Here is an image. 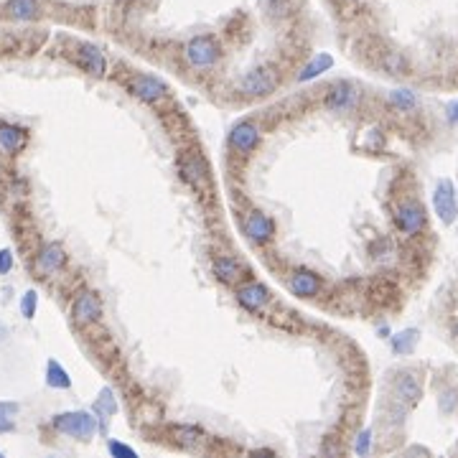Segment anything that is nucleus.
<instances>
[{
	"instance_id": "1",
	"label": "nucleus",
	"mask_w": 458,
	"mask_h": 458,
	"mask_svg": "<svg viewBox=\"0 0 458 458\" xmlns=\"http://www.w3.org/2000/svg\"><path fill=\"white\" fill-rule=\"evenodd\" d=\"M51 428L64 433V436H69V438L90 441V438L99 430V417L94 415V413H87V410H74V413L54 415Z\"/></svg>"
},
{
	"instance_id": "2",
	"label": "nucleus",
	"mask_w": 458,
	"mask_h": 458,
	"mask_svg": "<svg viewBox=\"0 0 458 458\" xmlns=\"http://www.w3.org/2000/svg\"><path fill=\"white\" fill-rule=\"evenodd\" d=\"M278 87V71L273 66H257V69L247 71L245 77L240 79V92L250 94V97H265Z\"/></svg>"
},
{
	"instance_id": "3",
	"label": "nucleus",
	"mask_w": 458,
	"mask_h": 458,
	"mask_svg": "<svg viewBox=\"0 0 458 458\" xmlns=\"http://www.w3.org/2000/svg\"><path fill=\"white\" fill-rule=\"evenodd\" d=\"M219 43L214 41L212 36H194L189 43H186V59H189L191 66L196 69H206V66H214L219 59Z\"/></svg>"
},
{
	"instance_id": "4",
	"label": "nucleus",
	"mask_w": 458,
	"mask_h": 458,
	"mask_svg": "<svg viewBox=\"0 0 458 458\" xmlns=\"http://www.w3.org/2000/svg\"><path fill=\"white\" fill-rule=\"evenodd\" d=\"M178 171H181L183 181H189L194 189L204 191L209 186V169H206L204 158L194 150H186L178 158Z\"/></svg>"
},
{
	"instance_id": "5",
	"label": "nucleus",
	"mask_w": 458,
	"mask_h": 458,
	"mask_svg": "<svg viewBox=\"0 0 458 458\" xmlns=\"http://www.w3.org/2000/svg\"><path fill=\"white\" fill-rule=\"evenodd\" d=\"M433 209H436L438 219L443 224H453L458 217V201H456V189L451 181H441L433 191Z\"/></svg>"
},
{
	"instance_id": "6",
	"label": "nucleus",
	"mask_w": 458,
	"mask_h": 458,
	"mask_svg": "<svg viewBox=\"0 0 458 458\" xmlns=\"http://www.w3.org/2000/svg\"><path fill=\"white\" fill-rule=\"evenodd\" d=\"M127 90H130V94L133 97H138L141 102H158L161 97H166L169 94V87L163 85L158 77H150V74H138V77H133L130 82H127Z\"/></svg>"
},
{
	"instance_id": "7",
	"label": "nucleus",
	"mask_w": 458,
	"mask_h": 458,
	"mask_svg": "<svg viewBox=\"0 0 458 458\" xmlns=\"http://www.w3.org/2000/svg\"><path fill=\"white\" fill-rule=\"evenodd\" d=\"M395 224L400 232L417 234L425 227V209L417 201H402L395 209Z\"/></svg>"
},
{
	"instance_id": "8",
	"label": "nucleus",
	"mask_w": 458,
	"mask_h": 458,
	"mask_svg": "<svg viewBox=\"0 0 458 458\" xmlns=\"http://www.w3.org/2000/svg\"><path fill=\"white\" fill-rule=\"evenodd\" d=\"M242 227H245V234L250 237V242H255V245H265V242L273 240V234H275L273 219L265 217V214L257 212V209L245 214Z\"/></svg>"
},
{
	"instance_id": "9",
	"label": "nucleus",
	"mask_w": 458,
	"mask_h": 458,
	"mask_svg": "<svg viewBox=\"0 0 458 458\" xmlns=\"http://www.w3.org/2000/svg\"><path fill=\"white\" fill-rule=\"evenodd\" d=\"M357 99H359L357 87L349 85V82H336V85L329 90V94H326L324 105L329 107L331 113H352L354 105H357Z\"/></svg>"
},
{
	"instance_id": "10",
	"label": "nucleus",
	"mask_w": 458,
	"mask_h": 458,
	"mask_svg": "<svg viewBox=\"0 0 458 458\" xmlns=\"http://www.w3.org/2000/svg\"><path fill=\"white\" fill-rule=\"evenodd\" d=\"M227 143H229V148L240 150V153H252L255 148H257V143H260V130H257V125L255 122H237V125L229 130V138H227Z\"/></svg>"
},
{
	"instance_id": "11",
	"label": "nucleus",
	"mask_w": 458,
	"mask_h": 458,
	"mask_svg": "<svg viewBox=\"0 0 458 458\" xmlns=\"http://www.w3.org/2000/svg\"><path fill=\"white\" fill-rule=\"evenodd\" d=\"M99 316H102V301L97 298V293H82V296H77V301L71 303V318H74V324H79V326L94 324Z\"/></svg>"
},
{
	"instance_id": "12",
	"label": "nucleus",
	"mask_w": 458,
	"mask_h": 458,
	"mask_svg": "<svg viewBox=\"0 0 458 458\" xmlns=\"http://www.w3.org/2000/svg\"><path fill=\"white\" fill-rule=\"evenodd\" d=\"M74 64H77L79 69H85L87 74H92V77H102L107 69L105 54H102L97 46H92V43H82V46H77Z\"/></svg>"
},
{
	"instance_id": "13",
	"label": "nucleus",
	"mask_w": 458,
	"mask_h": 458,
	"mask_svg": "<svg viewBox=\"0 0 458 458\" xmlns=\"http://www.w3.org/2000/svg\"><path fill=\"white\" fill-rule=\"evenodd\" d=\"M64 262H66V252H64V247L59 242H49V245H43L36 255V270L41 275H51L57 273V270L64 268Z\"/></svg>"
},
{
	"instance_id": "14",
	"label": "nucleus",
	"mask_w": 458,
	"mask_h": 458,
	"mask_svg": "<svg viewBox=\"0 0 458 458\" xmlns=\"http://www.w3.org/2000/svg\"><path fill=\"white\" fill-rule=\"evenodd\" d=\"M392 395H395V402L400 408H410V405H415L423 395V387H420V382L413 377L410 372L400 374L395 380V387H392Z\"/></svg>"
},
{
	"instance_id": "15",
	"label": "nucleus",
	"mask_w": 458,
	"mask_h": 458,
	"mask_svg": "<svg viewBox=\"0 0 458 458\" xmlns=\"http://www.w3.org/2000/svg\"><path fill=\"white\" fill-rule=\"evenodd\" d=\"M268 301H270V293L260 282H247V285H242L237 290V303L245 310H260L268 306Z\"/></svg>"
},
{
	"instance_id": "16",
	"label": "nucleus",
	"mask_w": 458,
	"mask_h": 458,
	"mask_svg": "<svg viewBox=\"0 0 458 458\" xmlns=\"http://www.w3.org/2000/svg\"><path fill=\"white\" fill-rule=\"evenodd\" d=\"M290 293L298 298H313L321 290V278L310 270H296L290 275Z\"/></svg>"
},
{
	"instance_id": "17",
	"label": "nucleus",
	"mask_w": 458,
	"mask_h": 458,
	"mask_svg": "<svg viewBox=\"0 0 458 458\" xmlns=\"http://www.w3.org/2000/svg\"><path fill=\"white\" fill-rule=\"evenodd\" d=\"M26 143H29V133L23 127L0 122V148L6 153H18V150L26 148Z\"/></svg>"
},
{
	"instance_id": "18",
	"label": "nucleus",
	"mask_w": 458,
	"mask_h": 458,
	"mask_svg": "<svg viewBox=\"0 0 458 458\" xmlns=\"http://www.w3.org/2000/svg\"><path fill=\"white\" fill-rule=\"evenodd\" d=\"M214 275H217L222 282H234V280H240L242 268H240V262L234 260V257L222 255V257L214 260Z\"/></svg>"
},
{
	"instance_id": "19",
	"label": "nucleus",
	"mask_w": 458,
	"mask_h": 458,
	"mask_svg": "<svg viewBox=\"0 0 458 458\" xmlns=\"http://www.w3.org/2000/svg\"><path fill=\"white\" fill-rule=\"evenodd\" d=\"M92 413H94V415L99 417V420H102V425H99V430H102V433H105V420L110 415H115V413H117V402H115V395H113V389H102V392H99V397H97V402H94V408H92Z\"/></svg>"
},
{
	"instance_id": "20",
	"label": "nucleus",
	"mask_w": 458,
	"mask_h": 458,
	"mask_svg": "<svg viewBox=\"0 0 458 458\" xmlns=\"http://www.w3.org/2000/svg\"><path fill=\"white\" fill-rule=\"evenodd\" d=\"M331 66H334V57H329V54H316V57L310 59V62L303 66V71L298 74V79H301V82L316 79L318 74H324V71H326V69H331Z\"/></svg>"
},
{
	"instance_id": "21",
	"label": "nucleus",
	"mask_w": 458,
	"mask_h": 458,
	"mask_svg": "<svg viewBox=\"0 0 458 458\" xmlns=\"http://www.w3.org/2000/svg\"><path fill=\"white\" fill-rule=\"evenodd\" d=\"M38 13V3L36 0H8V15L15 21H31Z\"/></svg>"
},
{
	"instance_id": "22",
	"label": "nucleus",
	"mask_w": 458,
	"mask_h": 458,
	"mask_svg": "<svg viewBox=\"0 0 458 458\" xmlns=\"http://www.w3.org/2000/svg\"><path fill=\"white\" fill-rule=\"evenodd\" d=\"M374 64H377L382 71H387V74H405V69H408L405 59H402L397 51H382L380 57L374 59Z\"/></svg>"
},
{
	"instance_id": "23",
	"label": "nucleus",
	"mask_w": 458,
	"mask_h": 458,
	"mask_svg": "<svg viewBox=\"0 0 458 458\" xmlns=\"http://www.w3.org/2000/svg\"><path fill=\"white\" fill-rule=\"evenodd\" d=\"M46 385L54 389H69L71 387V380H69V374H66V369L54 359L46 364Z\"/></svg>"
},
{
	"instance_id": "24",
	"label": "nucleus",
	"mask_w": 458,
	"mask_h": 458,
	"mask_svg": "<svg viewBox=\"0 0 458 458\" xmlns=\"http://www.w3.org/2000/svg\"><path fill=\"white\" fill-rule=\"evenodd\" d=\"M415 344H417L415 329H408V331L392 336V352H397V354H410L413 349H415Z\"/></svg>"
},
{
	"instance_id": "25",
	"label": "nucleus",
	"mask_w": 458,
	"mask_h": 458,
	"mask_svg": "<svg viewBox=\"0 0 458 458\" xmlns=\"http://www.w3.org/2000/svg\"><path fill=\"white\" fill-rule=\"evenodd\" d=\"M15 413H18L15 402H0V433H10L15 428Z\"/></svg>"
},
{
	"instance_id": "26",
	"label": "nucleus",
	"mask_w": 458,
	"mask_h": 458,
	"mask_svg": "<svg viewBox=\"0 0 458 458\" xmlns=\"http://www.w3.org/2000/svg\"><path fill=\"white\" fill-rule=\"evenodd\" d=\"M392 105L395 107H400V110H413V107H415V94H413V92L410 90H397V92H392Z\"/></svg>"
},
{
	"instance_id": "27",
	"label": "nucleus",
	"mask_w": 458,
	"mask_h": 458,
	"mask_svg": "<svg viewBox=\"0 0 458 458\" xmlns=\"http://www.w3.org/2000/svg\"><path fill=\"white\" fill-rule=\"evenodd\" d=\"M36 306H38V293H36V290H29V293L21 298V313L26 318H34L36 316Z\"/></svg>"
},
{
	"instance_id": "28",
	"label": "nucleus",
	"mask_w": 458,
	"mask_h": 458,
	"mask_svg": "<svg viewBox=\"0 0 458 458\" xmlns=\"http://www.w3.org/2000/svg\"><path fill=\"white\" fill-rule=\"evenodd\" d=\"M369 443H372V430H364V433H359L357 443H354V453L366 456V453H369Z\"/></svg>"
},
{
	"instance_id": "29",
	"label": "nucleus",
	"mask_w": 458,
	"mask_h": 458,
	"mask_svg": "<svg viewBox=\"0 0 458 458\" xmlns=\"http://www.w3.org/2000/svg\"><path fill=\"white\" fill-rule=\"evenodd\" d=\"M110 453L113 456H117V458H135V451L133 448H127V445H122V443H117V441H110Z\"/></svg>"
},
{
	"instance_id": "30",
	"label": "nucleus",
	"mask_w": 458,
	"mask_h": 458,
	"mask_svg": "<svg viewBox=\"0 0 458 458\" xmlns=\"http://www.w3.org/2000/svg\"><path fill=\"white\" fill-rule=\"evenodd\" d=\"M13 268V252L10 250H0V275L10 273Z\"/></svg>"
},
{
	"instance_id": "31",
	"label": "nucleus",
	"mask_w": 458,
	"mask_h": 458,
	"mask_svg": "<svg viewBox=\"0 0 458 458\" xmlns=\"http://www.w3.org/2000/svg\"><path fill=\"white\" fill-rule=\"evenodd\" d=\"M448 120H451L453 125H458V102L451 105V110H448Z\"/></svg>"
},
{
	"instance_id": "32",
	"label": "nucleus",
	"mask_w": 458,
	"mask_h": 458,
	"mask_svg": "<svg viewBox=\"0 0 458 458\" xmlns=\"http://www.w3.org/2000/svg\"><path fill=\"white\" fill-rule=\"evenodd\" d=\"M0 336H6V329H3V326H0Z\"/></svg>"
},
{
	"instance_id": "33",
	"label": "nucleus",
	"mask_w": 458,
	"mask_h": 458,
	"mask_svg": "<svg viewBox=\"0 0 458 458\" xmlns=\"http://www.w3.org/2000/svg\"><path fill=\"white\" fill-rule=\"evenodd\" d=\"M456 334H458V326H456Z\"/></svg>"
},
{
	"instance_id": "34",
	"label": "nucleus",
	"mask_w": 458,
	"mask_h": 458,
	"mask_svg": "<svg viewBox=\"0 0 458 458\" xmlns=\"http://www.w3.org/2000/svg\"><path fill=\"white\" fill-rule=\"evenodd\" d=\"M0 456H3V453H0Z\"/></svg>"
}]
</instances>
